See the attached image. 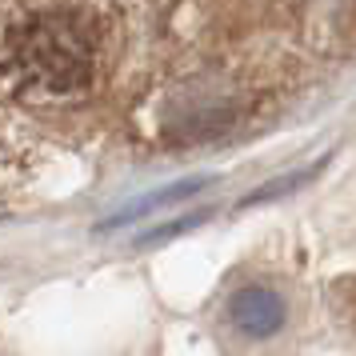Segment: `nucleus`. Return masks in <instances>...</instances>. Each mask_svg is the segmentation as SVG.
<instances>
[{
	"instance_id": "nucleus-1",
	"label": "nucleus",
	"mask_w": 356,
	"mask_h": 356,
	"mask_svg": "<svg viewBox=\"0 0 356 356\" xmlns=\"http://www.w3.org/2000/svg\"><path fill=\"white\" fill-rule=\"evenodd\" d=\"M4 72L44 97L81 92L97 72V29L76 8H44L4 36Z\"/></svg>"
},
{
	"instance_id": "nucleus-2",
	"label": "nucleus",
	"mask_w": 356,
	"mask_h": 356,
	"mask_svg": "<svg viewBox=\"0 0 356 356\" xmlns=\"http://www.w3.org/2000/svg\"><path fill=\"white\" fill-rule=\"evenodd\" d=\"M228 316L244 337H273V332H280L289 308L273 289H241L228 305Z\"/></svg>"
},
{
	"instance_id": "nucleus-3",
	"label": "nucleus",
	"mask_w": 356,
	"mask_h": 356,
	"mask_svg": "<svg viewBox=\"0 0 356 356\" xmlns=\"http://www.w3.org/2000/svg\"><path fill=\"white\" fill-rule=\"evenodd\" d=\"M209 180H180V184H172V188H161V193H152V196H145L140 204H132V209H124L120 216H113L104 228H116V225H129V220H136V216H145V212H152V209H161V204H168V200H177V196H193V193H200Z\"/></svg>"
}]
</instances>
